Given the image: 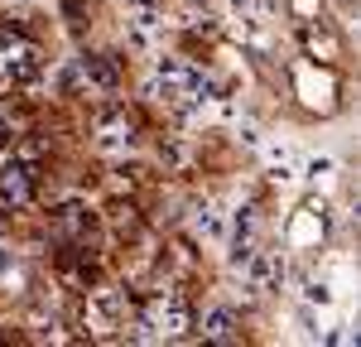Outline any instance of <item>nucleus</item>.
Listing matches in <instances>:
<instances>
[{"label": "nucleus", "mask_w": 361, "mask_h": 347, "mask_svg": "<svg viewBox=\"0 0 361 347\" xmlns=\"http://www.w3.org/2000/svg\"><path fill=\"white\" fill-rule=\"evenodd\" d=\"M318 231H323V227H313V222H308V212H304V217L294 222V246H304V241H313Z\"/></svg>", "instance_id": "dca6fc26"}, {"label": "nucleus", "mask_w": 361, "mask_h": 347, "mask_svg": "<svg viewBox=\"0 0 361 347\" xmlns=\"http://www.w3.org/2000/svg\"><path fill=\"white\" fill-rule=\"evenodd\" d=\"M130 10H159V0H130Z\"/></svg>", "instance_id": "6ab92c4d"}, {"label": "nucleus", "mask_w": 361, "mask_h": 347, "mask_svg": "<svg viewBox=\"0 0 361 347\" xmlns=\"http://www.w3.org/2000/svg\"><path fill=\"white\" fill-rule=\"evenodd\" d=\"M193 236H197V241H207V246H226V236H231V222H226L222 202L202 198V202L193 207Z\"/></svg>", "instance_id": "7ed1b4c3"}, {"label": "nucleus", "mask_w": 361, "mask_h": 347, "mask_svg": "<svg viewBox=\"0 0 361 347\" xmlns=\"http://www.w3.org/2000/svg\"><path fill=\"white\" fill-rule=\"evenodd\" d=\"M154 34H159V10H130V44L154 49Z\"/></svg>", "instance_id": "1a4fd4ad"}, {"label": "nucleus", "mask_w": 361, "mask_h": 347, "mask_svg": "<svg viewBox=\"0 0 361 347\" xmlns=\"http://www.w3.org/2000/svg\"><path fill=\"white\" fill-rule=\"evenodd\" d=\"M0 193L10 202H25L29 198V164H5V174H0Z\"/></svg>", "instance_id": "9d476101"}, {"label": "nucleus", "mask_w": 361, "mask_h": 347, "mask_svg": "<svg viewBox=\"0 0 361 347\" xmlns=\"http://www.w3.org/2000/svg\"><path fill=\"white\" fill-rule=\"evenodd\" d=\"M188 309H183V299L178 294H164L159 304H154V314H149V328L159 333V338H178V333H188Z\"/></svg>", "instance_id": "39448f33"}, {"label": "nucleus", "mask_w": 361, "mask_h": 347, "mask_svg": "<svg viewBox=\"0 0 361 347\" xmlns=\"http://www.w3.org/2000/svg\"><path fill=\"white\" fill-rule=\"evenodd\" d=\"M193 92H212V78L193 68V63H183V58H154V68H149V97L154 102H164V106H178L183 97H193Z\"/></svg>", "instance_id": "f257e3e1"}, {"label": "nucleus", "mask_w": 361, "mask_h": 347, "mask_svg": "<svg viewBox=\"0 0 361 347\" xmlns=\"http://www.w3.org/2000/svg\"><path fill=\"white\" fill-rule=\"evenodd\" d=\"M202 338H212V343H231L236 338V314L226 309V304H212V309H202V328H197Z\"/></svg>", "instance_id": "0eeeda50"}, {"label": "nucleus", "mask_w": 361, "mask_h": 347, "mask_svg": "<svg viewBox=\"0 0 361 347\" xmlns=\"http://www.w3.org/2000/svg\"><path fill=\"white\" fill-rule=\"evenodd\" d=\"M10 265H15V251H10V246H0V275H5Z\"/></svg>", "instance_id": "a211bd4d"}, {"label": "nucleus", "mask_w": 361, "mask_h": 347, "mask_svg": "<svg viewBox=\"0 0 361 347\" xmlns=\"http://www.w3.org/2000/svg\"><path fill=\"white\" fill-rule=\"evenodd\" d=\"M299 92H304V102H313V106H328L333 83H328V78H313L308 68H299Z\"/></svg>", "instance_id": "9b49d317"}, {"label": "nucleus", "mask_w": 361, "mask_h": 347, "mask_svg": "<svg viewBox=\"0 0 361 347\" xmlns=\"http://www.w3.org/2000/svg\"><path fill=\"white\" fill-rule=\"evenodd\" d=\"M0 140H5V126H0Z\"/></svg>", "instance_id": "aec40b11"}, {"label": "nucleus", "mask_w": 361, "mask_h": 347, "mask_svg": "<svg viewBox=\"0 0 361 347\" xmlns=\"http://www.w3.org/2000/svg\"><path fill=\"white\" fill-rule=\"evenodd\" d=\"M159 159L164 164H183V145H159Z\"/></svg>", "instance_id": "f3484780"}, {"label": "nucleus", "mask_w": 361, "mask_h": 347, "mask_svg": "<svg viewBox=\"0 0 361 347\" xmlns=\"http://www.w3.org/2000/svg\"><path fill=\"white\" fill-rule=\"evenodd\" d=\"M241 270H246V280H241V299H255V294H265V289L284 285V256H279V251H250Z\"/></svg>", "instance_id": "f03ea898"}, {"label": "nucleus", "mask_w": 361, "mask_h": 347, "mask_svg": "<svg viewBox=\"0 0 361 347\" xmlns=\"http://www.w3.org/2000/svg\"><path fill=\"white\" fill-rule=\"evenodd\" d=\"M308 49H313L318 58H333L337 54V44H333V34H328V29H308Z\"/></svg>", "instance_id": "ddd939ff"}, {"label": "nucleus", "mask_w": 361, "mask_h": 347, "mask_svg": "<svg viewBox=\"0 0 361 347\" xmlns=\"http://www.w3.org/2000/svg\"><path fill=\"white\" fill-rule=\"evenodd\" d=\"M121 318H126V294H121V289H97V294L87 299V323H92V328L106 333Z\"/></svg>", "instance_id": "20e7f679"}, {"label": "nucleus", "mask_w": 361, "mask_h": 347, "mask_svg": "<svg viewBox=\"0 0 361 347\" xmlns=\"http://www.w3.org/2000/svg\"><path fill=\"white\" fill-rule=\"evenodd\" d=\"M304 169H308V178H318V183H328V178H333V159H328V154H313V159H308Z\"/></svg>", "instance_id": "4468645a"}, {"label": "nucleus", "mask_w": 361, "mask_h": 347, "mask_svg": "<svg viewBox=\"0 0 361 347\" xmlns=\"http://www.w3.org/2000/svg\"><path fill=\"white\" fill-rule=\"evenodd\" d=\"M39 73V54H29V49H20V54L10 58V78H20V83H29Z\"/></svg>", "instance_id": "f8f14e48"}, {"label": "nucleus", "mask_w": 361, "mask_h": 347, "mask_svg": "<svg viewBox=\"0 0 361 347\" xmlns=\"http://www.w3.org/2000/svg\"><path fill=\"white\" fill-rule=\"evenodd\" d=\"M265 159H270V174H275V183H294V178H299V150H294L289 140L265 145Z\"/></svg>", "instance_id": "423d86ee"}, {"label": "nucleus", "mask_w": 361, "mask_h": 347, "mask_svg": "<svg viewBox=\"0 0 361 347\" xmlns=\"http://www.w3.org/2000/svg\"><path fill=\"white\" fill-rule=\"evenodd\" d=\"M97 150H102V154H126V150H130V121H102Z\"/></svg>", "instance_id": "6e6552de"}, {"label": "nucleus", "mask_w": 361, "mask_h": 347, "mask_svg": "<svg viewBox=\"0 0 361 347\" xmlns=\"http://www.w3.org/2000/svg\"><path fill=\"white\" fill-rule=\"evenodd\" d=\"M304 299H308V304H328V299H333V289L323 285V280H308V285H304Z\"/></svg>", "instance_id": "2eb2a0df"}]
</instances>
